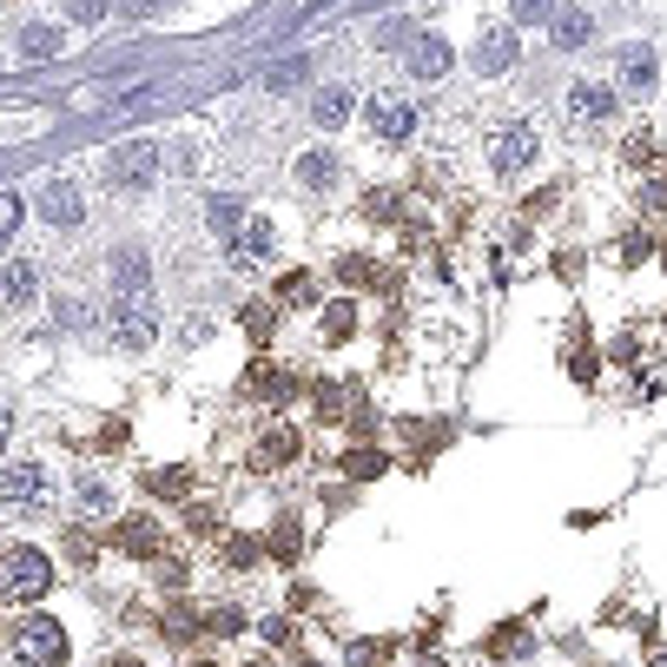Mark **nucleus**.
<instances>
[{
    "label": "nucleus",
    "instance_id": "nucleus-25",
    "mask_svg": "<svg viewBox=\"0 0 667 667\" xmlns=\"http://www.w3.org/2000/svg\"><path fill=\"white\" fill-rule=\"evenodd\" d=\"M351 330H357V311H351V304H324V338H330V344H344Z\"/></svg>",
    "mask_w": 667,
    "mask_h": 667
},
{
    "label": "nucleus",
    "instance_id": "nucleus-21",
    "mask_svg": "<svg viewBox=\"0 0 667 667\" xmlns=\"http://www.w3.org/2000/svg\"><path fill=\"white\" fill-rule=\"evenodd\" d=\"M298 549H304L298 523H291V516H285V523H272V536H265V555H272V562H298Z\"/></svg>",
    "mask_w": 667,
    "mask_h": 667
},
{
    "label": "nucleus",
    "instance_id": "nucleus-39",
    "mask_svg": "<svg viewBox=\"0 0 667 667\" xmlns=\"http://www.w3.org/2000/svg\"><path fill=\"white\" fill-rule=\"evenodd\" d=\"M298 79H304V60H285V66H278V73H272V87H278V93H285V87H298Z\"/></svg>",
    "mask_w": 667,
    "mask_h": 667
},
{
    "label": "nucleus",
    "instance_id": "nucleus-11",
    "mask_svg": "<svg viewBox=\"0 0 667 667\" xmlns=\"http://www.w3.org/2000/svg\"><path fill=\"white\" fill-rule=\"evenodd\" d=\"M450 60H456V53H450V40H443V34H416V40H410V53H403V66H410L416 79H443V73H450Z\"/></svg>",
    "mask_w": 667,
    "mask_h": 667
},
{
    "label": "nucleus",
    "instance_id": "nucleus-35",
    "mask_svg": "<svg viewBox=\"0 0 667 667\" xmlns=\"http://www.w3.org/2000/svg\"><path fill=\"white\" fill-rule=\"evenodd\" d=\"M53 317H60L66 330H79V324H87V304H79V298H60V304H53Z\"/></svg>",
    "mask_w": 667,
    "mask_h": 667
},
{
    "label": "nucleus",
    "instance_id": "nucleus-5",
    "mask_svg": "<svg viewBox=\"0 0 667 667\" xmlns=\"http://www.w3.org/2000/svg\"><path fill=\"white\" fill-rule=\"evenodd\" d=\"M364 126H370L377 139H390V146H397V139H410V133H416V106H410L403 93H377V100L364 106Z\"/></svg>",
    "mask_w": 667,
    "mask_h": 667
},
{
    "label": "nucleus",
    "instance_id": "nucleus-27",
    "mask_svg": "<svg viewBox=\"0 0 667 667\" xmlns=\"http://www.w3.org/2000/svg\"><path fill=\"white\" fill-rule=\"evenodd\" d=\"M252 390L259 397H291V377H278V364H252Z\"/></svg>",
    "mask_w": 667,
    "mask_h": 667
},
{
    "label": "nucleus",
    "instance_id": "nucleus-22",
    "mask_svg": "<svg viewBox=\"0 0 667 667\" xmlns=\"http://www.w3.org/2000/svg\"><path fill=\"white\" fill-rule=\"evenodd\" d=\"M60 53V27H21V60H53Z\"/></svg>",
    "mask_w": 667,
    "mask_h": 667
},
{
    "label": "nucleus",
    "instance_id": "nucleus-33",
    "mask_svg": "<svg viewBox=\"0 0 667 667\" xmlns=\"http://www.w3.org/2000/svg\"><path fill=\"white\" fill-rule=\"evenodd\" d=\"M205 628H212V634H244V615H238V608H212Z\"/></svg>",
    "mask_w": 667,
    "mask_h": 667
},
{
    "label": "nucleus",
    "instance_id": "nucleus-41",
    "mask_svg": "<svg viewBox=\"0 0 667 667\" xmlns=\"http://www.w3.org/2000/svg\"><path fill=\"white\" fill-rule=\"evenodd\" d=\"M113 667H139V660H133V654H119V660H113Z\"/></svg>",
    "mask_w": 667,
    "mask_h": 667
},
{
    "label": "nucleus",
    "instance_id": "nucleus-13",
    "mask_svg": "<svg viewBox=\"0 0 667 667\" xmlns=\"http://www.w3.org/2000/svg\"><path fill=\"white\" fill-rule=\"evenodd\" d=\"M40 298V272L34 265H0V311H27Z\"/></svg>",
    "mask_w": 667,
    "mask_h": 667
},
{
    "label": "nucleus",
    "instance_id": "nucleus-34",
    "mask_svg": "<svg viewBox=\"0 0 667 667\" xmlns=\"http://www.w3.org/2000/svg\"><path fill=\"white\" fill-rule=\"evenodd\" d=\"M621 159H628V165H654V133H634Z\"/></svg>",
    "mask_w": 667,
    "mask_h": 667
},
{
    "label": "nucleus",
    "instance_id": "nucleus-8",
    "mask_svg": "<svg viewBox=\"0 0 667 667\" xmlns=\"http://www.w3.org/2000/svg\"><path fill=\"white\" fill-rule=\"evenodd\" d=\"M298 456H304V437H298L291 424H272V430L259 437V450H252V469H265V476H272V469H291Z\"/></svg>",
    "mask_w": 667,
    "mask_h": 667
},
{
    "label": "nucleus",
    "instance_id": "nucleus-30",
    "mask_svg": "<svg viewBox=\"0 0 667 667\" xmlns=\"http://www.w3.org/2000/svg\"><path fill=\"white\" fill-rule=\"evenodd\" d=\"M311 298H317V285H311L304 272H291V278L278 285V304H311Z\"/></svg>",
    "mask_w": 667,
    "mask_h": 667
},
{
    "label": "nucleus",
    "instance_id": "nucleus-10",
    "mask_svg": "<svg viewBox=\"0 0 667 667\" xmlns=\"http://www.w3.org/2000/svg\"><path fill=\"white\" fill-rule=\"evenodd\" d=\"M529 159H536V133L529 126H503L489 139V165H495V173H523Z\"/></svg>",
    "mask_w": 667,
    "mask_h": 667
},
{
    "label": "nucleus",
    "instance_id": "nucleus-7",
    "mask_svg": "<svg viewBox=\"0 0 667 667\" xmlns=\"http://www.w3.org/2000/svg\"><path fill=\"white\" fill-rule=\"evenodd\" d=\"M34 212H40L47 225H79V218H87V199H79L73 179H47L40 199H34Z\"/></svg>",
    "mask_w": 667,
    "mask_h": 667
},
{
    "label": "nucleus",
    "instance_id": "nucleus-38",
    "mask_svg": "<svg viewBox=\"0 0 667 667\" xmlns=\"http://www.w3.org/2000/svg\"><path fill=\"white\" fill-rule=\"evenodd\" d=\"M159 589H186V562H165L159 555Z\"/></svg>",
    "mask_w": 667,
    "mask_h": 667
},
{
    "label": "nucleus",
    "instance_id": "nucleus-31",
    "mask_svg": "<svg viewBox=\"0 0 667 667\" xmlns=\"http://www.w3.org/2000/svg\"><path fill=\"white\" fill-rule=\"evenodd\" d=\"M364 218H370V225H390V218H397V192H370V199H364Z\"/></svg>",
    "mask_w": 667,
    "mask_h": 667
},
{
    "label": "nucleus",
    "instance_id": "nucleus-16",
    "mask_svg": "<svg viewBox=\"0 0 667 667\" xmlns=\"http://www.w3.org/2000/svg\"><path fill=\"white\" fill-rule=\"evenodd\" d=\"M298 186H304V192H330V186H338V159H330L324 146H311V152L298 159Z\"/></svg>",
    "mask_w": 667,
    "mask_h": 667
},
{
    "label": "nucleus",
    "instance_id": "nucleus-20",
    "mask_svg": "<svg viewBox=\"0 0 667 667\" xmlns=\"http://www.w3.org/2000/svg\"><path fill=\"white\" fill-rule=\"evenodd\" d=\"M205 225L231 244V238H238V225H244V205H238V199H212V205H205Z\"/></svg>",
    "mask_w": 667,
    "mask_h": 667
},
{
    "label": "nucleus",
    "instance_id": "nucleus-40",
    "mask_svg": "<svg viewBox=\"0 0 667 667\" xmlns=\"http://www.w3.org/2000/svg\"><path fill=\"white\" fill-rule=\"evenodd\" d=\"M8 430H14V410L0 403V450H8Z\"/></svg>",
    "mask_w": 667,
    "mask_h": 667
},
{
    "label": "nucleus",
    "instance_id": "nucleus-1",
    "mask_svg": "<svg viewBox=\"0 0 667 667\" xmlns=\"http://www.w3.org/2000/svg\"><path fill=\"white\" fill-rule=\"evenodd\" d=\"M53 589V562L27 542L14 549H0V602H40Z\"/></svg>",
    "mask_w": 667,
    "mask_h": 667
},
{
    "label": "nucleus",
    "instance_id": "nucleus-29",
    "mask_svg": "<svg viewBox=\"0 0 667 667\" xmlns=\"http://www.w3.org/2000/svg\"><path fill=\"white\" fill-rule=\"evenodd\" d=\"M272 324H278V311H272V304H252V311H244V330H252V344H265V338H272Z\"/></svg>",
    "mask_w": 667,
    "mask_h": 667
},
{
    "label": "nucleus",
    "instance_id": "nucleus-36",
    "mask_svg": "<svg viewBox=\"0 0 667 667\" xmlns=\"http://www.w3.org/2000/svg\"><path fill=\"white\" fill-rule=\"evenodd\" d=\"M14 225H21V199H8V192H0V244L14 238Z\"/></svg>",
    "mask_w": 667,
    "mask_h": 667
},
{
    "label": "nucleus",
    "instance_id": "nucleus-28",
    "mask_svg": "<svg viewBox=\"0 0 667 667\" xmlns=\"http://www.w3.org/2000/svg\"><path fill=\"white\" fill-rule=\"evenodd\" d=\"M390 469V456H377V450H351L344 456V476H383Z\"/></svg>",
    "mask_w": 667,
    "mask_h": 667
},
{
    "label": "nucleus",
    "instance_id": "nucleus-14",
    "mask_svg": "<svg viewBox=\"0 0 667 667\" xmlns=\"http://www.w3.org/2000/svg\"><path fill=\"white\" fill-rule=\"evenodd\" d=\"M621 93H634V100L654 93V53H647V47H628V53H621Z\"/></svg>",
    "mask_w": 667,
    "mask_h": 667
},
{
    "label": "nucleus",
    "instance_id": "nucleus-15",
    "mask_svg": "<svg viewBox=\"0 0 667 667\" xmlns=\"http://www.w3.org/2000/svg\"><path fill=\"white\" fill-rule=\"evenodd\" d=\"M482 647H489V660H523V654L536 647V634H529L523 621H503V628H489V641H482Z\"/></svg>",
    "mask_w": 667,
    "mask_h": 667
},
{
    "label": "nucleus",
    "instance_id": "nucleus-23",
    "mask_svg": "<svg viewBox=\"0 0 667 667\" xmlns=\"http://www.w3.org/2000/svg\"><path fill=\"white\" fill-rule=\"evenodd\" d=\"M73 503H79V516H113V489L106 482H79Z\"/></svg>",
    "mask_w": 667,
    "mask_h": 667
},
{
    "label": "nucleus",
    "instance_id": "nucleus-37",
    "mask_svg": "<svg viewBox=\"0 0 667 667\" xmlns=\"http://www.w3.org/2000/svg\"><path fill=\"white\" fill-rule=\"evenodd\" d=\"M265 641H272V647H298V628L278 615V621H265Z\"/></svg>",
    "mask_w": 667,
    "mask_h": 667
},
{
    "label": "nucleus",
    "instance_id": "nucleus-24",
    "mask_svg": "<svg viewBox=\"0 0 667 667\" xmlns=\"http://www.w3.org/2000/svg\"><path fill=\"white\" fill-rule=\"evenodd\" d=\"M549 27H555V47H581V40L595 34V21H589V14H555Z\"/></svg>",
    "mask_w": 667,
    "mask_h": 667
},
{
    "label": "nucleus",
    "instance_id": "nucleus-12",
    "mask_svg": "<svg viewBox=\"0 0 667 667\" xmlns=\"http://www.w3.org/2000/svg\"><path fill=\"white\" fill-rule=\"evenodd\" d=\"M272 252H278L272 218H244V225H238V238H231V259H244V265H272Z\"/></svg>",
    "mask_w": 667,
    "mask_h": 667
},
{
    "label": "nucleus",
    "instance_id": "nucleus-42",
    "mask_svg": "<svg viewBox=\"0 0 667 667\" xmlns=\"http://www.w3.org/2000/svg\"><path fill=\"white\" fill-rule=\"evenodd\" d=\"M298 667H317V660H298Z\"/></svg>",
    "mask_w": 667,
    "mask_h": 667
},
{
    "label": "nucleus",
    "instance_id": "nucleus-17",
    "mask_svg": "<svg viewBox=\"0 0 667 667\" xmlns=\"http://www.w3.org/2000/svg\"><path fill=\"white\" fill-rule=\"evenodd\" d=\"M509 60H516V34H509V27H489V34L476 40V66H482V73H503Z\"/></svg>",
    "mask_w": 667,
    "mask_h": 667
},
{
    "label": "nucleus",
    "instance_id": "nucleus-19",
    "mask_svg": "<svg viewBox=\"0 0 667 667\" xmlns=\"http://www.w3.org/2000/svg\"><path fill=\"white\" fill-rule=\"evenodd\" d=\"M146 489H152V495H165V503H186V495H192V469H152V476H146Z\"/></svg>",
    "mask_w": 667,
    "mask_h": 667
},
{
    "label": "nucleus",
    "instance_id": "nucleus-32",
    "mask_svg": "<svg viewBox=\"0 0 667 667\" xmlns=\"http://www.w3.org/2000/svg\"><path fill=\"white\" fill-rule=\"evenodd\" d=\"M252 562H259V542H244V536L225 542V568H252Z\"/></svg>",
    "mask_w": 667,
    "mask_h": 667
},
{
    "label": "nucleus",
    "instance_id": "nucleus-18",
    "mask_svg": "<svg viewBox=\"0 0 667 667\" xmlns=\"http://www.w3.org/2000/svg\"><path fill=\"white\" fill-rule=\"evenodd\" d=\"M351 106H357V100H351L344 87H324V93L311 100V119H317V126H344V119H351Z\"/></svg>",
    "mask_w": 667,
    "mask_h": 667
},
{
    "label": "nucleus",
    "instance_id": "nucleus-9",
    "mask_svg": "<svg viewBox=\"0 0 667 667\" xmlns=\"http://www.w3.org/2000/svg\"><path fill=\"white\" fill-rule=\"evenodd\" d=\"M568 113H575V126H602V119H615V87L575 79V87H568Z\"/></svg>",
    "mask_w": 667,
    "mask_h": 667
},
{
    "label": "nucleus",
    "instance_id": "nucleus-3",
    "mask_svg": "<svg viewBox=\"0 0 667 667\" xmlns=\"http://www.w3.org/2000/svg\"><path fill=\"white\" fill-rule=\"evenodd\" d=\"M106 179H113L119 192H146V186L159 179V146H152V139H126V146H113Z\"/></svg>",
    "mask_w": 667,
    "mask_h": 667
},
{
    "label": "nucleus",
    "instance_id": "nucleus-4",
    "mask_svg": "<svg viewBox=\"0 0 667 667\" xmlns=\"http://www.w3.org/2000/svg\"><path fill=\"white\" fill-rule=\"evenodd\" d=\"M106 542H113L119 555H139V562H159V555H165V529H159L152 516H119V523L106 529Z\"/></svg>",
    "mask_w": 667,
    "mask_h": 667
},
{
    "label": "nucleus",
    "instance_id": "nucleus-6",
    "mask_svg": "<svg viewBox=\"0 0 667 667\" xmlns=\"http://www.w3.org/2000/svg\"><path fill=\"white\" fill-rule=\"evenodd\" d=\"M0 503L8 509H47V469L40 463H14L0 476Z\"/></svg>",
    "mask_w": 667,
    "mask_h": 667
},
{
    "label": "nucleus",
    "instance_id": "nucleus-26",
    "mask_svg": "<svg viewBox=\"0 0 667 667\" xmlns=\"http://www.w3.org/2000/svg\"><path fill=\"white\" fill-rule=\"evenodd\" d=\"M338 278H344V285H390V278L377 272V259H344V265H338Z\"/></svg>",
    "mask_w": 667,
    "mask_h": 667
},
{
    "label": "nucleus",
    "instance_id": "nucleus-2",
    "mask_svg": "<svg viewBox=\"0 0 667 667\" xmlns=\"http://www.w3.org/2000/svg\"><path fill=\"white\" fill-rule=\"evenodd\" d=\"M14 654H21L27 667H60V660H66V628H60L53 615H27V621L14 628Z\"/></svg>",
    "mask_w": 667,
    "mask_h": 667
}]
</instances>
